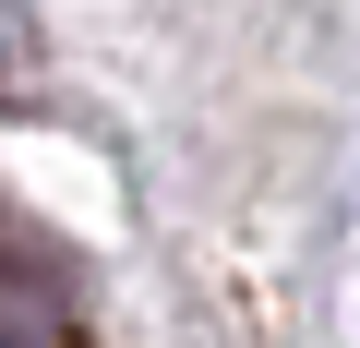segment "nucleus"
<instances>
[{"instance_id":"nucleus-1","label":"nucleus","mask_w":360,"mask_h":348,"mask_svg":"<svg viewBox=\"0 0 360 348\" xmlns=\"http://www.w3.org/2000/svg\"><path fill=\"white\" fill-rule=\"evenodd\" d=\"M0 348H49V324H37V312H25L13 288H0Z\"/></svg>"}]
</instances>
